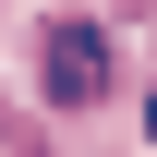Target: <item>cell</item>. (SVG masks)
Segmentation results:
<instances>
[{"label": "cell", "mask_w": 157, "mask_h": 157, "mask_svg": "<svg viewBox=\"0 0 157 157\" xmlns=\"http://www.w3.org/2000/svg\"><path fill=\"white\" fill-rule=\"evenodd\" d=\"M36 97H48V109H97V97H109V36H97L85 12H48V24H36Z\"/></svg>", "instance_id": "1"}, {"label": "cell", "mask_w": 157, "mask_h": 157, "mask_svg": "<svg viewBox=\"0 0 157 157\" xmlns=\"http://www.w3.org/2000/svg\"><path fill=\"white\" fill-rule=\"evenodd\" d=\"M0 157H48V133H36V121H12V109H0Z\"/></svg>", "instance_id": "2"}, {"label": "cell", "mask_w": 157, "mask_h": 157, "mask_svg": "<svg viewBox=\"0 0 157 157\" xmlns=\"http://www.w3.org/2000/svg\"><path fill=\"white\" fill-rule=\"evenodd\" d=\"M145 133H157V97H145Z\"/></svg>", "instance_id": "3"}]
</instances>
